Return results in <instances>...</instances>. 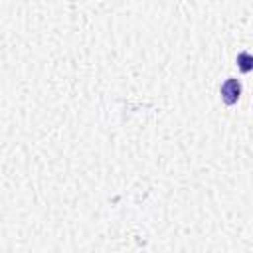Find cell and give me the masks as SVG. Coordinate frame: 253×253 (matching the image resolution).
<instances>
[{"label":"cell","mask_w":253,"mask_h":253,"mask_svg":"<svg viewBox=\"0 0 253 253\" xmlns=\"http://www.w3.org/2000/svg\"><path fill=\"white\" fill-rule=\"evenodd\" d=\"M239 91H241V87H239V81L237 79H227L221 85V97H223V101L227 105H233L239 99Z\"/></svg>","instance_id":"6da1fadb"}]
</instances>
